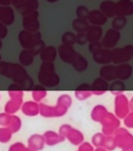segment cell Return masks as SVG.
I'll return each instance as SVG.
<instances>
[{
	"instance_id": "cell-1",
	"label": "cell",
	"mask_w": 133,
	"mask_h": 151,
	"mask_svg": "<svg viewBox=\"0 0 133 151\" xmlns=\"http://www.w3.org/2000/svg\"><path fill=\"white\" fill-rule=\"evenodd\" d=\"M0 74L6 76L19 85L23 90H31L34 87L33 80L21 65L11 63H0Z\"/></svg>"
},
{
	"instance_id": "cell-2",
	"label": "cell",
	"mask_w": 133,
	"mask_h": 151,
	"mask_svg": "<svg viewBox=\"0 0 133 151\" xmlns=\"http://www.w3.org/2000/svg\"><path fill=\"white\" fill-rule=\"evenodd\" d=\"M72 97L68 94H62L58 97L56 104L51 106L40 103V115L44 118H59L64 116L72 105Z\"/></svg>"
},
{
	"instance_id": "cell-3",
	"label": "cell",
	"mask_w": 133,
	"mask_h": 151,
	"mask_svg": "<svg viewBox=\"0 0 133 151\" xmlns=\"http://www.w3.org/2000/svg\"><path fill=\"white\" fill-rule=\"evenodd\" d=\"M39 81L41 86L53 88L59 83V76L56 74L53 63L43 62L39 71Z\"/></svg>"
},
{
	"instance_id": "cell-4",
	"label": "cell",
	"mask_w": 133,
	"mask_h": 151,
	"mask_svg": "<svg viewBox=\"0 0 133 151\" xmlns=\"http://www.w3.org/2000/svg\"><path fill=\"white\" fill-rule=\"evenodd\" d=\"M58 132L74 146H79L81 143L84 142L83 132L79 129L74 128L70 124H62L58 129Z\"/></svg>"
},
{
	"instance_id": "cell-5",
	"label": "cell",
	"mask_w": 133,
	"mask_h": 151,
	"mask_svg": "<svg viewBox=\"0 0 133 151\" xmlns=\"http://www.w3.org/2000/svg\"><path fill=\"white\" fill-rule=\"evenodd\" d=\"M115 147L120 149L133 147V134L126 128V127H119L113 132Z\"/></svg>"
},
{
	"instance_id": "cell-6",
	"label": "cell",
	"mask_w": 133,
	"mask_h": 151,
	"mask_svg": "<svg viewBox=\"0 0 133 151\" xmlns=\"http://www.w3.org/2000/svg\"><path fill=\"white\" fill-rule=\"evenodd\" d=\"M100 124L102 125V132L105 136H112L113 132L121 126V121L114 114L107 111Z\"/></svg>"
},
{
	"instance_id": "cell-7",
	"label": "cell",
	"mask_w": 133,
	"mask_h": 151,
	"mask_svg": "<svg viewBox=\"0 0 133 151\" xmlns=\"http://www.w3.org/2000/svg\"><path fill=\"white\" fill-rule=\"evenodd\" d=\"M133 56V46L127 45L124 48H115L111 50V62L115 65L124 64Z\"/></svg>"
},
{
	"instance_id": "cell-8",
	"label": "cell",
	"mask_w": 133,
	"mask_h": 151,
	"mask_svg": "<svg viewBox=\"0 0 133 151\" xmlns=\"http://www.w3.org/2000/svg\"><path fill=\"white\" fill-rule=\"evenodd\" d=\"M130 113L129 100L126 95L120 94L114 97V115L119 119H124Z\"/></svg>"
},
{
	"instance_id": "cell-9",
	"label": "cell",
	"mask_w": 133,
	"mask_h": 151,
	"mask_svg": "<svg viewBox=\"0 0 133 151\" xmlns=\"http://www.w3.org/2000/svg\"><path fill=\"white\" fill-rule=\"evenodd\" d=\"M41 39V33L36 31V32H30V31L23 30L19 33V41L20 44L24 47L25 49H30L36 42H39Z\"/></svg>"
},
{
	"instance_id": "cell-10",
	"label": "cell",
	"mask_w": 133,
	"mask_h": 151,
	"mask_svg": "<svg viewBox=\"0 0 133 151\" xmlns=\"http://www.w3.org/2000/svg\"><path fill=\"white\" fill-rule=\"evenodd\" d=\"M120 38H121L120 30L111 28L109 30H107V32L105 33V36L103 37L102 42L100 43H101L103 48L111 49L118 44V42L120 41Z\"/></svg>"
},
{
	"instance_id": "cell-11",
	"label": "cell",
	"mask_w": 133,
	"mask_h": 151,
	"mask_svg": "<svg viewBox=\"0 0 133 151\" xmlns=\"http://www.w3.org/2000/svg\"><path fill=\"white\" fill-rule=\"evenodd\" d=\"M38 17H39V14L36 11H33L24 16L23 26H24L25 30L30 31V32H36V31L39 30L40 23H39Z\"/></svg>"
},
{
	"instance_id": "cell-12",
	"label": "cell",
	"mask_w": 133,
	"mask_h": 151,
	"mask_svg": "<svg viewBox=\"0 0 133 151\" xmlns=\"http://www.w3.org/2000/svg\"><path fill=\"white\" fill-rule=\"evenodd\" d=\"M58 54L62 62L72 65V63L74 62L76 55H77V52L75 51V49L73 48L72 45L61 44L58 48Z\"/></svg>"
},
{
	"instance_id": "cell-13",
	"label": "cell",
	"mask_w": 133,
	"mask_h": 151,
	"mask_svg": "<svg viewBox=\"0 0 133 151\" xmlns=\"http://www.w3.org/2000/svg\"><path fill=\"white\" fill-rule=\"evenodd\" d=\"M115 16H130L133 15V2L131 0H120L114 3Z\"/></svg>"
},
{
	"instance_id": "cell-14",
	"label": "cell",
	"mask_w": 133,
	"mask_h": 151,
	"mask_svg": "<svg viewBox=\"0 0 133 151\" xmlns=\"http://www.w3.org/2000/svg\"><path fill=\"white\" fill-rule=\"evenodd\" d=\"M109 89V83L105 79L101 77L96 78L91 85V91L93 95L96 96H101L104 95Z\"/></svg>"
},
{
	"instance_id": "cell-15",
	"label": "cell",
	"mask_w": 133,
	"mask_h": 151,
	"mask_svg": "<svg viewBox=\"0 0 133 151\" xmlns=\"http://www.w3.org/2000/svg\"><path fill=\"white\" fill-rule=\"evenodd\" d=\"M45 140V145L47 146H56L58 144H61L66 141V139L60 134L59 132H56L54 130H47L43 133Z\"/></svg>"
},
{
	"instance_id": "cell-16",
	"label": "cell",
	"mask_w": 133,
	"mask_h": 151,
	"mask_svg": "<svg viewBox=\"0 0 133 151\" xmlns=\"http://www.w3.org/2000/svg\"><path fill=\"white\" fill-rule=\"evenodd\" d=\"M45 140L43 134L33 133L27 140V147L34 151H42L45 148Z\"/></svg>"
},
{
	"instance_id": "cell-17",
	"label": "cell",
	"mask_w": 133,
	"mask_h": 151,
	"mask_svg": "<svg viewBox=\"0 0 133 151\" xmlns=\"http://www.w3.org/2000/svg\"><path fill=\"white\" fill-rule=\"evenodd\" d=\"M133 73L132 67L127 63L124 64H120L118 66H115V78L119 80H127L131 77Z\"/></svg>"
},
{
	"instance_id": "cell-18",
	"label": "cell",
	"mask_w": 133,
	"mask_h": 151,
	"mask_svg": "<svg viewBox=\"0 0 133 151\" xmlns=\"http://www.w3.org/2000/svg\"><path fill=\"white\" fill-rule=\"evenodd\" d=\"M20 109L25 116L36 117V116L40 115V103L36 102V101H26V102L22 103Z\"/></svg>"
},
{
	"instance_id": "cell-19",
	"label": "cell",
	"mask_w": 133,
	"mask_h": 151,
	"mask_svg": "<svg viewBox=\"0 0 133 151\" xmlns=\"http://www.w3.org/2000/svg\"><path fill=\"white\" fill-rule=\"evenodd\" d=\"M94 60L98 64L107 65L111 62V50L106 48H101L100 50L93 53Z\"/></svg>"
},
{
	"instance_id": "cell-20",
	"label": "cell",
	"mask_w": 133,
	"mask_h": 151,
	"mask_svg": "<svg viewBox=\"0 0 133 151\" xmlns=\"http://www.w3.org/2000/svg\"><path fill=\"white\" fill-rule=\"evenodd\" d=\"M15 20V15L11 7L3 5L0 6V22L4 25H11Z\"/></svg>"
},
{
	"instance_id": "cell-21",
	"label": "cell",
	"mask_w": 133,
	"mask_h": 151,
	"mask_svg": "<svg viewBox=\"0 0 133 151\" xmlns=\"http://www.w3.org/2000/svg\"><path fill=\"white\" fill-rule=\"evenodd\" d=\"M87 19L89 23H92L93 25H96V26H102V25L105 24L107 21L106 17H105L100 11H98V9L89 12Z\"/></svg>"
},
{
	"instance_id": "cell-22",
	"label": "cell",
	"mask_w": 133,
	"mask_h": 151,
	"mask_svg": "<svg viewBox=\"0 0 133 151\" xmlns=\"http://www.w3.org/2000/svg\"><path fill=\"white\" fill-rule=\"evenodd\" d=\"M23 103V98H9L4 106V111L9 115H14L20 111Z\"/></svg>"
},
{
	"instance_id": "cell-23",
	"label": "cell",
	"mask_w": 133,
	"mask_h": 151,
	"mask_svg": "<svg viewBox=\"0 0 133 151\" xmlns=\"http://www.w3.org/2000/svg\"><path fill=\"white\" fill-rule=\"evenodd\" d=\"M93 95L91 91V85L89 83H81L75 89V96L78 100L83 101Z\"/></svg>"
},
{
	"instance_id": "cell-24",
	"label": "cell",
	"mask_w": 133,
	"mask_h": 151,
	"mask_svg": "<svg viewBox=\"0 0 133 151\" xmlns=\"http://www.w3.org/2000/svg\"><path fill=\"white\" fill-rule=\"evenodd\" d=\"M103 31L101 26H89L87 30V42L93 43V42H99L100 39L102 38Z\"/></svg>"
},
{
	"instance_id": "cell-25",
	"label": "cell",
	"mask_w": 133,
	"mask_h": 151,
	"mask_svg": "<svg viewBox=\"0 0 133 151\" xmlns=\"http://www.w3.org/2000/svg\"><path fill=\"white\" fill-rule=\"evenodd\" d=\"M107 109L102 104H97L93 107L91 111V119L94 122L100 123L102 121V119L104 118V116L107 114Z\"/></svg>"
},
{
	"instance_id": "cell-26",
	"label": "cell",
	"mask_w": 133,
	"mask_h": 151,
	"mask_svg": "<svg viewBox=\"0 0 133 151\" xmlns=\"http://www.w3.org/2000/svg\"><path fill=\"white\" fill-rule=\"evenodd\" d=\"M100 77L106 81H112L115 79V66L113 65H104L100 70Z\"/></svg>"
},
{
	"instance_id": "cell-27",
	"label": "cell",
	"mask_w": 133,
	"mask_h": 151,
	"mask_svg": "<svg viewBox=\"0 0 133 151\" xmlns=\"http://www.w3.org/2000/svg\"><path fill=\"white\" fill-rule=\"evenodd\" d=\"M40 54L43 62L53 63L56 58V55H57V51H56L55 47L48 46V47H44L42 51L40 52Z\"/></svg>"
},
{
	"instance_id": "cell-28",
	"label": "cell",
	"mask_w": 133,
	"mask_h": 151,
	"mask_svg": "<svg viewBox=\"0 0 133 151\" xmlns=\"http://www.w3.org/2000/svg\"><path fill=\"white\" fill-rule=\"evenodd\" d=\"M38 6H39V2L36 0H25L24 2L17 5V9L23 15H27V14L31 13V12L36 11L38 9Z\"/></svg>"
},
{
	"instance_id": "cell-29",
	"label": "cell",
	"mask_w": 133,
	"mask_h": 151,
	"mask_svg": "<svg viewBox=\"0 0 133 151\" xmlns=\"http://www.w3.org/2000/svg\"><path fill=\"white\" fill-rule=\"evenodd\" d=\"M100 12L106 17V18H113L115 16L114 3L111 1H104L100 5Z\"/></svg>"
},
{
	"instance_id": "cell-30",
	"label": "cell",
	"mask_w": 133,
	"mask_h": 151,
	"mask_svg": "<svg viewBox=\"0 0 133 151\" xmlns=\"http://www.w3.org/2000/svg\"><path fill=\"white\" fill-rule=\"evenodd\" d=\"M72 66L74 67V69L77 72H84L89 67V63L85 60L84 56H82L81 54L77 53L74 62L72 63Z\"/></svg>"
},
{
	"instance_id": "cell-31",
	"label": "cell",
	"mask_w": 133,
	"mask_h": 151,
	"mask_svg": "<svg viewBox=\"0 0 133 151\" xmlns=\"http://www.w3.org/2000/svg\"><path fill=\"white\" fill-rule=\"evenodd\" d=\"M108 91L110 92L111 94H113L114 96L120 95V94H123L126 91V86H125V83L122 80H119V79L113 80L110 85H109Z\"/></svg>"
},
{
	"instance_id": "cell-32",
	"label": "cell",
	"mask_w": 133,
	"mask_h": 151,
	"mask_svg": "<svg viewBox=\"0 0 133 151\" xmlns=\"http://www.w3.org/2000/svg\"><path fill=\"white\" fill-rule=\"evenodd\" d=\"M31 96H32L33 101L40 103L47 96V90L43 86H39V87H36L31 91Z\"/></svg>"
},
{
	"instance_id": "cell-33",
	"label": "cell",
	"mask_w": 133,
	"mask_h": 151,
	"mask_svg": "<svg viewBox=\"0 0 133 151\" xmlns=\"http://www.w3.org/2000/svg\"><path fill=\"white\" fill-rule=\"evenodd\" d=\"M73 28L76 32H87V28H89V22L87 21V19H75L72 23Z\"/></svg>"
},
{
	"instance_id": "cell-34",
	"label": "cell",
	"mask_w": 133,
	"mask_h": 151,
	"mask_svg": "<svg viewBox=\"0 0 133 151\" xmlns=\"http://www.w3.org/2000/svg\"><path fill=\"white\" fill-rule=\"evenodd\" d=\"M33 58H34V55L29 51L28 49L23 50V51L20 53V56H19V58H20V63L23 65V66H29V65L32 64Z\"/></svg>"
},
{
	"instance_id": "cell-35",
	"label": "cell",
	"mask_w": 133,
	"mask_h": 151,
	"mask_svg": "<svg viewBox=\"0 0 133 151\" xmlns=\"http://www.w3.org/2000/svg\"><path fill=\"white\" fill-rule=\"evenodd\" d=\"M7 127L11 129V131L13 133L18 132L21 129V127H22V121H21V119L19 118L18 116H16L14 114V115H11V122H9V125Z\"/></svg>"
},
{
	"instance_id": "cell-36",
	"label": "cell",
	"mask_w": 133,
	"mask_h": 151,
	"mask_svg": "<svg viewBox=\"0 0 133 151\" xmlns=\"http://www.w3.org/2000/svg\"><path fill=\"white\" fill-rule=\"evenodd\" d=\"M14 133L11 131L9 127H0V143L1 144H5L9 143L13 138Z\"/></svg>"
},
{
	"instance_id": "cell-37",
	"label": "cell",
	"mask_w": 133,
	"mask_h": 151,
	"mask_svg": "<svg viewBox=\"0 0 133 151\" xmlns=\"http://www.w3.org/2000/svg\"><path fill=\"white\" fill-rule=\"evenodd\" d=\"M127 24V18L125 16H114L112 20V28L117 30L123 29Z\"/></svg>"
},
{
	"instance_id": "cell-38",
	"label": "cell",
	"mask_w": 133,
	"mask_h": 151,
	"mask_svg": "<svg viewBox=\"0 0 133 151\" xmlns=\"http://www.w3.org/2000/svg\"><path fill=\"white\" fill-rule=\"evenodd\" d=\"M105 140V134L101 131V132H96L93 137H92V145L94 147H103V143Z\"/></svg>"
},
{
	"instance_id": "cell-39",
	"label": "cell",
	"mask_w": 133,
	"mask_h": 151,
	"mask_svg": "<svg viewBox=\"0 0 133 151\" xmlns=\"http://www.w3.org/2000/svg\"><path fill=\"white\" fill-rule=\"evenodd\" d=\"M103 148L106 149L107 151H113L117 148L113 136H105V140L104 143H103Z\"/></svg>"
},
{
	"instance_id": "cell-40",
	"label": "cell",
	"mask_w": 133,
	"mask_h": 151,
	"mask_svg": "<svg viewBox=\"0 0 133 151\" xmlns=\"http://www.w3.org/2000/svg\"><path fill=\"white\" fill-rule=\"evenodd\" d=\"M61 41H62V44H68V45H72L73 46L74 44L76 43V39H75V35L73 32H68L64 33V36L61 38Z\"/></svg>"
},
{
	"instance_id": "cell-41",
	"label": "cell",
	"mask_w": 133,
	"mask_h": 151,
	"mask_svg": "<svg viewBox=\"0 0 133 151\" xmlns=\"http://www.w3.org/2000/svg\"><path fill=\"white\" fill-rule=\"evenodd\" d=\"M89 14V11L87 9V6H83V5H80L76 9V15L79 19H87V16Z\"/></svg>"
},
{
	"instance_id": "cell-42",
	"label": "cell",
	"mask_w": 133,
	"mask_h": 151,
	"mask_svg": "<svg viewBox=\"0 0 133 151\" xmlns=\"http://www.w3.org/2000/svg\"><path fill=\"white\" fill-rule=\"evenodd\" d=\"M11 115L7 113H1L0 114V126L2 127H7L9 125V122H11Z\"/></svg>"
},
{
	"instance_id": "cell-43",
	"label": "cell",
	"mask_w": 133,
	"mask_h": 151,
	"mask_svg": "<svg viewBox=\"0 0 133 151\" xmlns=\"http://www.w3.org/2000/svg\"><path fill=\"white\" fill-rule=\"evenodd\" d=\"M26 149L27 146L21 142L14 143L9 147V151H26Z\"/></svg>"
},
{
	"instance_id": "cell-44",
	"label": "cell",
	"mask_w": 133,
	"mask_h": 151,
	"mask_svg": "<svg viewBox=\"0 0 133 151\" xmlns=\"http://www.w3.org/2000/svg\"><path fill=\"white\" fill-rule=\"evenodd\" d=\"M123 120H124V125L127 129H132L133 128V111H130Z\"/></svg>"
},
{
	"instance_id": "cell-45",
	"label": "cell",
	"mask_w": 133,
	"mask_h": 151,
	"mask_svg": "<svg viewBox=\"0 0 133 151\" xmlns=\"http://www.w3.org/2000/svg\"><path fill=\"white\" fill-rule=\"evenodd\" d=\"M76 43L79 45H84L87 43V32H77V35H75Z\"/></svg>"
},
{
	"instance_id": "cell-46",
	"label": "cell",
	"mask_w": 133,
	"mask_h": 151,
	"mask_svg": "<svg viewBox=\"0 0 133 151\" xmlns=\"http://www.w3.org/2000/svg\"><path fill=\"white\" fill-rule=\"evenodd\" d=\"M95 150V147L92 145V143L89 142H83L78 146L77 151H94Z\"/></svg>"
},
{
	"instance_id": "cell-47",
	"label": "cell",
	"mask_w": 133,
	"mask_h": 151,
	"mask_svg": "<svg viewBox=\"0 0 133 151\" xmlns=\"http://www.w3.org/2000/svg\"><path fill=\"white\" fill-rule=\"evenodd\" d=\"M101 48H103L102 45H101V43L99 42H93V43H89V50L91 53H95L96 51H98V50H100Z\"/></svg>"
},
{
	"instance_id": "cell-48",
	"label": "cell",
	"mask_w": 133,
	"mask_h": 151,
	"mask_svg": "<svg viewBox=\"0 0 133 151\" xmlns=\"http://www.w3.org/2000/svg\"><path fill=\"white\" fill-rule=\"evenodd\" d=\"M7 35V28L6 25H4L3 23L0 22V39L5 38Z\"/></svg>"
},
{
	"instance_id": "cell-49",
	"label": "cell",
	"mask_w": 133,
	"mask_h": 151,
	"mask_svg": "<svg viewBox=\"0 0 133 151\" xmlns=\"http://www.w3.org/2000/svg\"><path fill=\"white\" fill-rule=\"evenodd\" d=\"M25 0H11V2H13L14 4L17 6V5H19V4H21L22 2H24Z\"/></svg>"
},
{
	"instance_id": "cell-50",
	"label": "cell",
	"mask_w": 133,
	"mask_h": 151,
	"mask_svg": "<svg viewBox=\"0 0 133 151\" xmlns=\"http://www.w3.org/2000/svg\"><path fill=\"white\" fill-rule=\"evenodd\" d=\"M11 3V0H0V4L2 5H9Z\"/></svg>"
},
{
	"instance_id": "cell-51",
	"label": "cell",
	"mask_w": 133,
	"mask_h": 151,
	"mask_svg": "<svg viewBox=\"0 0 133 151\" xmlns=\"http://www.w3.org/2000/svg\"><path fill=\"white\" fill-rule=\"evenodd\" d=\"M129 106H130V111H133V97L129 101Z\"/></svg>"
},
{
	"instance_id": "cell-52",
	"label": "cell",
	"mask_w": 133,
	"mask_h": 151,
	"mask_svg": "<svg viewBox=\"0 0 133 151\" xmlns=\"http://www.w3.org/2000/svg\"><path fill=\"white\" fill-rule=\"evenodd\" d=\"M94 151H107L106 149H104L103 147H96Z\"/></svg>"
},
{
	"instance_id": "cell-53",
	"label": "cell",
	"mask_w": 133,
	"mask_h": 151,
	"mask_svg": "<svg viewBox=\"0 0 133 151\" xmlns=\"http://www.w3.org/2000/svg\"><path fill=\"white\" fill-rule=\"evenodd\" d=\"M122 151H133V147H128V148H124L121 149Z\"/></svg>"
},
{
	"instance_id": "cell-54",
	"label": "cell",
	"mask_w": 133,
	"mask_h": 151,
	"mask_svg": "<svg viewBox=\"0 0 133 151\" xmlns=\"http://www.w3.org/2000/svg\"><path fill=\"white\" fill-rule=\"evenodd\" d=\"M49 2H56V1H57V0H48Z\"/></svg>"
},
{
	"instance_id": "cell-55",
	"label": "cell",
	"mask_w": 133,
	"mask_h": 151,
	"mask_svg": "<svg viewBox=\"0 0 133 151\" xmlns=\"http://www.w3.org/2000/svg\"><path fill=\"white\" fill-rule=\"evenodd\" d=\"M26 151H34V150H32V149H30V148H28V147H27Z\"/></svg>"
},
{
	"instance_id": "cell-56",
	"label": "cell",
	"mask_w": 133,
	"mask_h": 151,
	"mask_svg": "<svg viewBox=\"0 0 133 151\" xmlns=\"http://www.w3.org/2000/svg\"><path fill=\"white\" fill-rule=\"evenodd\" d=\"M1 47H2V44H1V41H0V48H1Z\"/></svg>"
},
{
	"instance_id": "cell-57",
	"label": "cell",
	"mask_w": 133,
	"mask_h": 151,
	"mask_svg": "<svg viewBox=\"0 0 133 151\" xmlns=\"http://www.w3.org/2000/svg\"><path fill=\"white\" fill-rule=\"evenodd\" d=\"M0 60H1V56H0Z\"/></svg>"
}]
</instances>
